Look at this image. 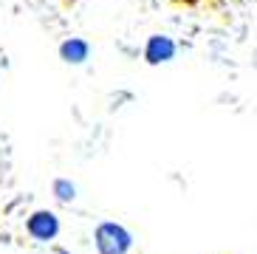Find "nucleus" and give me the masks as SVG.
I'll use <instances>...</instances> for the list:
<instances>
[{"label": "nucleus", "mask_w": 257, "mask_h": 254, "mask_svg": "<svg viewBox=\"0 0 257 254\" xmlns=\"http://www.w3.org/2000/svg\"><path fill=\"white\" fill-rule=\"evenodd\" d=\"M91 57V45L82 37H68L60 43V60L65 65H85Z\"/></svg>", "instance_id": "obj_4"}, {"label": "nucleus", "mask_w": 257, "mask_h": 254, "mask_svg": "<svg viewBox=\"0 0 257 254\" xmlns=\"http://www.w3.org/2000/svg\"><path fill=\"white\" fill-rule=\"evenodd\" d=\"M26 232H29L31 240H37V243H51V240H57V234H60V217L51 209L31 212V215L26 217Z\"/></svg>", "instance_id": "obj_2"}, {"label": "nucleus", "mask_w": 257, "mask_h": 254, "mask_svg": "<svg viewBox=\"0 0 257 254\" xmlns=\"http://www.w3.org/2000/svg\"><path fill=\"white\" fill-rule=\"evenodd\" d=\"M93 246L99 254H127L133 248V232L116 220H102L93 229Z\"/></svg>", "instance_id": "obj_1"}, {"label": "nucleus", "mask_w": 257, "mask_h": 254, "mask_svg": "<svg viewBox=\"0 0 257 254\" xmlns=\"http://www.w3.org/2000/svg\"><path fill=\"white\" fill-rule=\"evenodd\" d=\"M175 51H178V45H175L173 37L153 34V37H147V45H144V60L150 65H164V62L175 60Z\"/></svg>", "instance_id": "obj_3"}, {"label": "nucleus", "mask_w": 257, "mask_h": 254, "mask_svg": "<svg viewBox=\"0 0 257 254\" xmlns=\"http://www.w3.org/2000/svg\"><path fill=\"white\" fill-rule=\"evenodd\" d=\"M51 195L60 203H74L76 201V184L71 178H57L51 184Z\"/></svg>", "instance_id": "obj_5"}, {"label": "nucleus", "mask_w": 257, "mask_h": 254, "mask_svg": "<svg viewBox=\"0 0 257 254\" xmlns=\"http://www.w3.org/2000/svg\"><path fill=\"white\" fill-rule=\"evenodd\" d=\"M229 3H237V0H229Z\"/></svg>", "instance_id": "obj_6"}]
</instances>
